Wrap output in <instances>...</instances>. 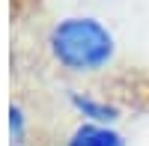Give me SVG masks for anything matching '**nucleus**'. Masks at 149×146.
<instances>
[{
	"mask_svg": "<svg viewBox=\"0 0 149 146\" xmlns=\"http://www.w3.org/2000/svg\"><path fill=\"white\" fill-rule=\"evenodd\" d=\"M54 60L69 72H98L116 57V39L107 24L90 15H72L57 21L48 33Z\"/></svg>",
	"mask_w": 149,
	"mask_h": 146,
	"instance_id": "obj_1",
	"label": "nucleus"
},
{
	"mask_svg": "<svg viewBox=\"0 0 149 146\" xmlns=\"http://www.w3.org/2000/svg\"><path fill=\"white\" fill-rule=\"evenodd\" d=\"M72 107L93 125H113L119 119V107L116 104L93 99V95H86V92H72Z\"/></svg>",
	"mask_w": 149,
	"mask_h": 146,
	"instance_id": "obj_2",
	"label": "nucleus"
},
{
	"mask_svg": "<svg viewBox=\"0 0 149 146\" xmlns=\"http://www.w3.org/2000/svg\"><path fill=\"white\" fill-rule=\"evenodd\" d=\"M66 146H125L119 131L110 125H93V122H81L78 128L69 134Z\"/></svg>",
	"mask_w": 149,
	"mask_h": 146,
	"instance_id": "obj_3",
	"label": "nucleus"
},
{
	"mask_svg": "<svg viewBox=\"0 0 149 146\" xmlns=\"http://www.w3.org/2000/svg\"><path fill=\"white\" fill-rule=\"evenodd\" d=\"M9 134H12V143H24V113L18 104L9 107Z\"/></svg>",
	"mask_w": 149,
	"mask_h": 146,
	"instance_id": "obj_4",
	"label": "nucleus"
}]
</instances>
